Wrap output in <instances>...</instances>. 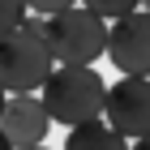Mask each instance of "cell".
Returning a JSON list of instances; mask_svg holds the SVG:
<instances>
[{
  "label": "cell",
  "mask_w": 150,
  "mask_h": 150,
  "mask_svg": "<svg viewBox=\"0 0 150 150\" xmlns=\"http://www.w3.org/2000/svg\"><path fill=\"white\" fill-rule=\"evenodd\" d=\"M103 99H107V81L94 73V64H60L39 86V103L47 107L52 125H69V129L99 120Z\"/></svg>",
  "instance_id": "obj_1"
},
{
  "label": "cell",
  "mask_w": 150,
  "mask_h": 150,
  "mask_svg": "<svg viewBox=\"0 0 150 150\" xmlns=\"http://www.w3.org/2000/svg\"><path fill=\"white\" fill-rule=\"evenodd\" d=\"M56 60L43 39V17H26L13 35L0 39V90L4 94H30L47 81Z\"/></svg>",
  "instance_id": "obj_2"
},
{
  "label": "cell",
  "mask_w": 150,
  "mask_h": 150,
  "mask_svg": "<svg viewBox=\"0 0 150 150\" xmlns=\"http://www.w3.org/2000/svg\"><path fill=\"white\" fill-rule=\"evenodd\" d=\"M43 39L52 60H60V64H94L107 52V22L99 13L73 4L64 13L43 17Z\"/></svg>",
  "instance_id": "obj_3"
},
{
  "label": "cell",
  "mask_w": 150,
  "mask_h": 150,
  "mask_svg": "<svg viewBox=\"0 0 150 150\" xmlns=\"http://www.w3.org/2000/svg\"><path fill=\"white\" fill-rule=\"evenodd\" d=\"M107 60L120 77H150V13H129L107 26Z\"/></svg>",
  "instance_id": "obj_4"
},
{
  "label": "cell",
  "mask_w": 150,
  "mask_h": 150,
  "mask_svg": "<svg viewBox=\"0 0 150 150\" xmlns=\"http://www.w3.org/2000/svg\"><path fill=\"white\" fill-rule=\"evenodd\" d=\"M103 120L120 133V137H146L150 133V77H120L107 86L103 99Z\"/></svg>",
  "instance_id": "obj_5"
},
{
  "label": "cell",
  "mask_w": 150,
  "mask_h": 150,
  "mask_svg": "<svg viewBox=\"0 0 150 150\" xmlns=\"http://www.w3.org/2000/svg\"><path fill=\"white\" fill-rule=\"evenodd\" d=\"M47 129H52V116H47V107L39 103L35 94H9L4 116H0V133H4L17 150L43 146Z\"/></svg>",
  "instance_id": "obj_6"
},
{
  "label": "cell",
  "mask_w": 150,
  "mask_h": 150,
  "mask_svg": "<svg viewBox=\"0 0 150 150\" xmlns=\"http://www.w3.org/2000/svg\"><path fill=\"white\" fill-rule=\"evenodd\" d=\"M64 150H129V142L116 133L107 120H90V125H73Z\"/></svg>",
  "instance_id": "obj_7"
},
{
  "label": "cell",
  "mask_w": 150,
  "mask_h": 150,
  "mask_svg": "<svg viewBox=\"0 0 150 150\" xmlns=\"http://www.w3.org/2000/svg\"><path fill=\"white\" fill-rule=\"evenodd\" d=\"M81 9H90V13H99V17H129V13H137V0H81Z\"/></svg>",
  "instance_id": "obj_8"
},
{
  "label": "cell",
  "mask_w": 150,
  "mask_h": 150,
  "mask_svg": "<svg viewBox=\"0 0 150 150\" xmlns=\"http://www.w3.org/2000/svg\"><path fill=\"white\" fill-rule=\"evenodd\" d=\"M26 22V0H0V39Z\"/></svg>",
  "instance_id": "obj_9"
},
{
  "label": "cell",
  "mask_w": 150,
  "mask_h": 150,
  "mask_svg": "<svg viewBox=\"0 0 150 150\" xmlns=\"http://www.w3.org/2000/svg\"><path fill=\"white\" fill-rule=\"evenodd\" d=\"M77 0H26V9L30 13H39V17H52V13H64V9H73Z\"/></svg>",
  "instance_id": "obj_10"
},
{
  "label": "cell",
  "mask_w": 150,
  "mask_h": 150,
  "mask_svg": "<svg viewBox=\"0 0 150 150\" xmlns=\"http://www.w3.org/2000/svg\"><path fill=\"white\" fill-rule=\"evenodd\" d=\"M129 150H150V133H146V137H137V142H133Z\"/></svg>",
  "instance_id": "obj_11"
},
{
  "label": "cell",
  "mask_w": 150,
  "mask_h": 150,
  "mask_svg": "<svg viewBox=\"0 0 150 150\" xmlns=\"http://www.w3.org/2000/svg\"><path fill=\"white\" fill-rule=\"evenodd\" d=\"M0 150H17V146H13V142L4 137V133H0Z\"/></svg>",
  "instance_id": "obj_12"
},
{
  "label": "cell",
  "mask_w": 150,
  "mask_h": 150,
  "mask_svg": "<svg viewBox=\"0 0 150 150\" xmlns=\"http://www.w3.org/2000/svg\"><path fill=\"white\" fill-rule=\"evenodd\" d=\"M4 103H9V94H4V90H0V116H4Z\"/></svg>",
  "instance_id": "obj_13"
},
{
  "label": "cell",
  "mask_w": 150,
  "mask_h": 150,
  "mask_svg": "<svg viewBox=\"0 0 150 150\" xmlns=\"http://www.w3.org/2000/svg\"><path fill=\"white\" fill-rule=\"evenodd\" d=\"M137 9H142V13H150V0H137Z\"/></svg>",
  "instance_id": "obj_14"
},
{
  "label": "cell",
  "mask_w": 150,
  "mask_h": 150,
  "mask_svg": "<svg viewBox=\"0 0 150 150\" xmlns=\"http://www.w3.org/2000/svg\"><path fill=\"white\" fill-rule=\"evenodd\" d=\"M30 150H47V146H30Z\"/></svg>",
  "instance_id": "obj_15"
}]
</instances>
